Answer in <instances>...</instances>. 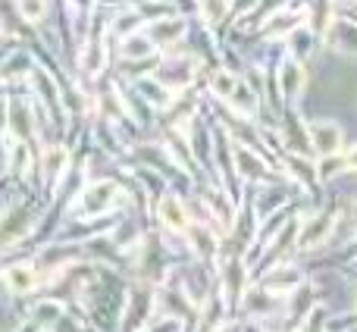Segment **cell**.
<instances>
[{
  "label": "cell",
  "instance_id": "cell-1",
  "mask_svg": "<svg viewBox=\"0 0 357 332\" xmlns=\"http://www.w3.org/2000/svg\"><path fill=\"white\" fill-rule=\"evenodd\" d=\"M310 142H314L317 154L329 157L342 148V129L335 123H310Z\"/></svg>",
  "mask_w": 357,
  "mask_h": 332
},
{
  "label": "cell",
  "instance_id": "cell-2",
  "mask_svg": "<svg viewBox=\"0 0 357 332\" xmlns=\"http://www.w3.org/2000/svg\"><path fill=\"white\" fill-rule=\"evenodd\" d=\"M160 220H163V226L173 229V232H185V229H188V216H185L182 201L173 195H167L160 201Z\"/></svg>",
  "mask_w": 357,
  "mask_h": 332
},
{
  "label": "cell",
  "instance_id": "cell-3",
  "mask_svg": "<svg viewBox=\"0 0 357 332\" xmlns=\"http://www.w3.org/2000/svg\"><path fill=\"white\" fill-rule=\"evenodd\" d=\"M333 232V216L323 213V216H314V220L304 226L301 232V248H314L320 245V241H326V235Z\"/></svg>",
  "mask_w": 357,
  "mask_h": 332
},
{
  "label": "cell",
  "instance_id": "cell-4",
  "mask_svg": "<svg viewBox=\"0 0 357 332\" xmlns=\"http://www.w3.org/2000/svg\"><path fill=\"white\" fill-rule=\"evenodd\" d=\"M6 285H10L13 292H31L38 285V273L31 270L29 264L10 266V270H6Z\"/></svg>",
  "mask_w": 357,
  "mask_h": 332
},
{
  "label": "cell",
  "instance_id": "cell-5",
  "mask_svg": "<svg viewBox=\"0 0 357 332\" xmlns=\"http://www.w3.org/2000/svg\"><path fill=\"white\" fill-rule=\"evenodd\" d=\"M110 197H116V185L100 182L98 188H91V191L85 195V210H88V213H100V210H107Z\"/></svg>",
  "mask_w": 357,
  "mask_h": 332
},
{
  "label": "cell",
  "instance_id": "cell-6",
  "mask_svg": "<svg viewBox=\"0 0 357 332\" xmlns=\"http://www.w3.org/2000/svg\"><path fill=\"white\" fill-rule=\"evenodd\" d=\"M304 85V69L298 63H285L282 66V91L285 94H298Z\"/></svg>",
  "mask_w": 357,
  "mask_h": 332
},
{
  "label": "cell",
  "instance_id": "cell-7",
  "mask_svg": "<svg viewBox=\"0 0 357 332\" xmlns=\"http://www.w3.org/2000/svg\"><path fill=\"white\" fill-rule=\"evenodd\" d=\"M295 282H298V273H291V270H279V273H273V276H266V289L270 292L291 289Z\"/></svg>",
  "mask_w": 357,
  "mask_h": 332
},
{
  "label": "cell",
  "instance_id": "cell-8",
  "mask_svg": "<svg viewBox=\"0 0 357 332\" xmlns=\"http://www.w3.org/2000/svg\"><path fill=\"white\" fill-rule=\"evenodd\" d=\"M44 166H47V172H60L63 166H66V151H63V148H50L47 157H44Z\"/></svg>",
  "mask_w": 357,
  "mask_h": 332
},
{
  "label": "cell",
  "instance_id": "cell-9",
  "mask_svg": "<svg viewBox=\"0 0 357 332\" xmlns=\"http://www.w3.org/2000/svg\"><path fill=\"white\" fill-rule=\"evenodd\" d=\"M213 88H216V94H222V98H229V94L238 88V82L232 79V75H226V73H216L213 75Z\"/></svg>",
  "mask_w": 357,
  "mask_h": 332
},
{
  "label": "cell",
  "instance_id": "cell-10",
  "mask_svg": "<svg viewBox=\"0 0 357 332\" xmlns=\"http://www.w3.org/2000/svg\"><path fill=\"white\" fill-rule=\"evenodd\" d=\"M229 98H232V104L238 107V110H245V113H251V110H254V98L248 94V88H241V85H238L232 94H229Z\"/></svg>",
  "mask_w": 357,
  "mask_h": 332
},
{
  "label": "cell",
  "instance_id": "cell-11",
  "mask_svg": "<svg viewBox=\"0 0 357 332\" xmlns=\"http://www.w3.org/2000/svg\"><path fill=\"white\" fill-rule=\"evenodd\" d=\"M229 295H238L241 289V264H229Z\"/></svg>",
  "mask_w": 357,
  "mask_h": 332
},
{
  "label": "cell",
  "instance_id": "cell-12",
  "mask_svg": "<svg viewBox=\"0 0 357 332\" xmlns=\"http://www.w3.org/2000/svg\"><path fill=\"white\" fill-rule=\"evenodd\" d=\"M204 13H207L210 19H220L222 13H226V0H204Z\"/></svg>",
  "mask_w": 357,
  "mask_h": 332
},
{
  "label": "cell",
  "instance_id": "cell-13",
  "mask_svg": "<svg viewBox=\"0 0 357 332\" xmlns=\"http://www.w3.org/2000/svg\"><path fill=\"white\" fill-rule=\"evenodd\" d=\"M22 13H25L29 19H41L44 3H41V0H22Z\"/></svg>",
  "mask_w": 357,
  "mask_h": 332
},
{
  "label": "cell",
  "instance_id": "cell-14",
  "mask_svg": "<svg viewBox=\"0 0 357 332\" xmlns=\"http://www.w3.org/2000/svg\"><path fill=\"white\" fill-rule=\"evenodd\" d=\"M345 166H348V169H357V148H354V151H348V157H345Z\"/></svg>",
  "mask_w": 357,
  "mask_h": 332
},
{
  "label": "cell",
  "instance_id": "cell-15",
  "mask_svg": "<svg viewBox=\"0 0 357 332\" xmlns=\"http://www.w3.org/2000/svg\"><path fill=\"white\" fill-rule=\"evenodd\" d=\"M0 129H3V104H0Z\"/></svg>",
  "mask_w": 357,
  "mask_h": 332
}]
</instances>
